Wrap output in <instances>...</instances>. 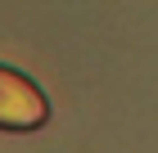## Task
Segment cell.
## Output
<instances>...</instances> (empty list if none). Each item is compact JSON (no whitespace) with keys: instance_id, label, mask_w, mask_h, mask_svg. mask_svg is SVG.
Masks as SVG:
<instances>
[{"instance_id":"cell-1","label":"cell","mask_w":158,"mask_h":153,"mask_svg":"<svg viewBox=\"0 0 158 153\" xmlns=\"http://www.w3.org/2000/svg\"><path fill=\"white\" fill-rule=\"evenodd\" d=\"M50 117V104L36 81H27L23 72L0 68V126L5 131H36Z\"/></svg>"}]
</instances>
